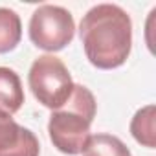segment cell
<instances>
[{
	"instance_id": "obj_6",
	"label": "cell",
	"mask_w": 156,
	"mask_h": 156,
	"mask_svg": "<svg viewBox=\"0 0 156 156\" xmlns=\"http://www.w3.org/2000/svg\"><path fill=\"white\" fill-rule=\"evenodd\" d=\"M24 105L22 81L15 70L0 66V112L13 116Z\"/></svg>"
},
{
	"instance_id": "obj_1",
	"label": "cell",
	"mask_w": 156,
	"mask_h": 156,
	"mask_svg": "<svg viewBox=\"0 0 156 156\" xmlns=\"http://www.w3.org/2000/svg\"><path fill=\"white\" fill-rule=\"evenodd\" d=\"M79 39L92 66L99 70L119 68L132 50V20L116 4H98L83 15Z\"/></svg>"
},
{
	"instance_id": "obj_8",
	"label": "cell",
	"mask_w": 156,
	"mask_h": 156,
	"mask_svg": "<svg viewBox=\"0 0 156 156\" xmlns=\"http://www.w3.org/2000/svg\"><path fill=\"white\" fill-rule=\"evenodd\" d=\"M22 39V22L17 11L0 8V53L13 51Z\"/></svg>"
},
{
	"instance_id": "obj_5",
	"label": "cell",
	"mask_w": 156,
	"mask_h": 156,
	"mask_svg": "<svg viewBox=\"0 0 156 156\" xmlns=\"http://www.w3.org/2000/svg\"><path fill=\"white\" fill-rule=\"evenodd\" d=\"M41 145L30 129L0 112V156H39Z\"/></svg>"
},
{
	"instance_id": "obj_9",
	"label": "cell",
	"mask_w": 156,
	"mask_h": 156,
	"mask_svg": "<svg viewBox=\"0 0 156 156\" xmlns=\"http://www.w3.org/2000/svg\"><path fill=\"white\" fill-rule=\"evenodd\" d=\"M81 154L83 156H132L130 149L118 136L105 134V132L90 136Z\"/></svg>"
},
{
	"instance_id": "obj_2",
	"label": "cell",
	"mask_w": 156,
	"mask_h": 156,
	"mask_svg": "<svg viewBox=\"0 0 156 156\" xmlns=\"http://www.w3.org/2000/svg\"><path fill=\"white\" fill-rule=\"evenodd\" d=\"M98 103L94 94L83 87L73 85L68 103L53 110L48 121V134L53 147L68 156L81 154L90 140V127L96 118Z\"/></svg>"
},
{
	"instance_id": "obj_4",
	"label": "cell",
	"mask_w": 156,
	"mask_h": 156,
	"mask_svg": "<svg viewBox=\"0 0 156 156\" xmlns=\"http://www.w3.org/2000/svg\"><path fill=\"white\" fill-rule=\"evenodd\" d=\"M30 39L44 51L64 50L75 35V22L68 9L53 4L39 6L30 19Z\"/></svg>"
},
{
	"instance_id": "obj_3",
	"label": "cell",
	"mask_w": 156,
	"mask_h": 156,
	"mask_svg": "<svg viewBox=\"0 0 156 156\" xmlns=\"http://www.w3.org/2000/svg\"><path fill=\"white\" fill-rule=\"evenodd\" d=\"M28 83L35 99L51 110H59L68 103L75 85L66 64L50 53L33 61L28 73Z\"/></svg>"
},
{
	"instance_id": "obj_7",
	"label": "cell",
	"mask_w": 156,
	"mask_h": 156,
	"mask_svg": "<svg viewBox=\"0 0 156 156\" xmlns=\"http://www.w3.org/2000/svg\"><path fill=\"white\" fill-rule=\"evenodd\" d=\"M154 118H156V107L154 105H147L143 108H140L134 118L130 119V134L132 138L147 147V149H154L156 147V132H154Z\"/></svg>"
}]
</instances>
